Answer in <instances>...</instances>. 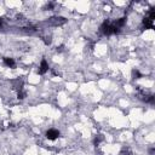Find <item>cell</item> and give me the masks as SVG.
Returning <instances> with one entry per match:
<instances>
[{
	"label": "cell",
	"instance_id": "6da1fadb",
	"mask_svg": "<svg viewBox=\"0 0 155 155\" xmlns=\"http://www.w3.org/2000/svg\"><path fill=\"white\" fill-rule=\"evenodd\" d=\"M58 137H60V131H58V130L50 128V130L46 132V138L50 140V141H56Z\"/></svg>",
	"mask_w": 155,
	"mask_h": 155
},
{
	"label": "cell",
	"instance_id": "7a4b0ae2",
	"mask_svg": "<svg viewBox=\"0 0 155 155\" xmlns=\"http://www.w3.org/2000/svg\"><path fill=\"white\" fill-rule=\"evenodd\" d=\"M49 69H50V66H49V63L46 62V60H43V61L40 62V66H39L38 73L43 75V74H45L46 72H49Z\"/></svg>",
	"mask_w": 155,
	"mask_h": 155
},
{
	"label": "cell",
	"instance_id": "3957f363",
	"mask_svg": "<svg viewBox=\"0 0 155 155\" xmlns=\"http://www.w3.org/2000/svg\"><path fill=\"white\" fill-rule=\"evenodd\" d=\"M4 64L6 67H9V68H13L16 66L15 60H13V58H10V57H4Z\"/></svg>",
	"mask_w": 155,
	"mask_h": 155
},
{
	"label": "cell",
	"instance_id": "277c9868",
	"mask_svg": "<svg viewBox=\"0 0 155 155\" xmlns=\"http://www.w3.org/2000/svg\"><path fill=\"white\" fill-rule=\"evenodd\" d=\"M132 78L133 79H140V78H142V74L137 69H133L132 70Z\"/></svg>",
	"mask_w": 155,
	"mask_h": 155
}]
</instances>
